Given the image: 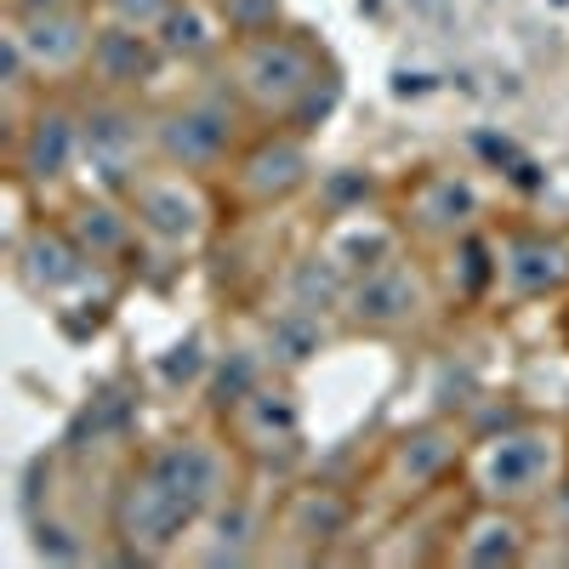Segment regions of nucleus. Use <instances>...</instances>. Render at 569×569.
I'll list each match as a JSON object with an SVG mask.
<instances>
[{"mask_svg": "<svg viewBox=\"0 0 569 569\" xmlns=\"http://www.w3.org/2000/svg\"><path fill=\"white\" fill-rule=\"evenodd\" d=\"M222 80L257 126L313 131L342 103V69L330 58V46L297 23H273V29L228 40Z\"/></svg>", "mask_w": 569, "mask_h": 569, "instance_id": "nucleus-1", "label": "nucleus"}, {"mask_svg": "<svg viewBox=\"0 0 569 569\" xmlns=\"http://www.w3.org/2000/svg\"><path fill=\"white\" fill-rule=\"evenodd\" d=\"M563 479H569V421L536 410L472 433L461 461V496L518 512H547Z\"/></svg>", "mask_w": 569, "mask_h": 569, "instance_id": "nucleus-2", "label": "nucleus"}, {"mask_svg": "<svg viewBox=\"0 0 569 569\" xmlns=\"http://www.w3.org/2000/svg\"><path fill=\"white\" fill-rule=\"evenodd\" d=\"M217 427L228 433V445L240 450V461L268 479V472H291L308 456V410L302 393L291 382V370H257L240 388H228Z\"/></svg>", "mask_w": 569, "mask_h": 569, "instance_id": "nucleus-3", "label": "nucleus"}, {"mask_svg": "<svg viewBox=\"0 0 569 569\" xmlns=\"http://www.w3.org/2000/svg\"><path fill=\"white\" fill-rule=\"evenodd\" d=\"M445 291L439 273L427 268L410 246L382 257L376 268L353 273L342 284V308H337V330L342 337H370V342H393V337H416L439 319Z\"/></svg>", "mask_w": 569, "mask_h": 569, "instance_id": "nucleus-4", "label": "nucleus"}, {"mask_svg": "<svg viewBox=\"0 0 569 569\" xmlns=\"http://www.w3.org/2000/svg\"><path fill=\"white\" fill-rule=\"evenodd\" d=\"M120 194L142 228V240H149V251H166V257L206 251V240L222 222V188L211 177L177 171L166 160H149Z\"/></svg>", "mask_w": 569, "mask_h": 569, "instance_id": "nucleus-5", "label": "nucleus"}, {"mask_svg": "<svg viewBox=\"0 0 569 569\" xmlns=\"http://www.w3.org/2000/svg\"><path fill=\"white\" fill-rule=\"evenodd\" d=\"M467 445H472V433L456 416H421V421L399 427L370 467V501L405 512V507H421L427 496L461 485Z\"/></svg>", "mask_w": 569, "mask_h": 569, "instance_id": "nucleus-6", "label": "nucleus"}, {"mask_svg": "<svg viewBox=\"0 0 569 569\" xmlns=\"http://www.w3.org/2000/svg\"><path fill=\"white\" fill-rule=\"evenodd\" d=\"M246 126H251V114L228 91V80L182 91V98L154 109V160L217 182L228 171V160L246 149Z\"/></svg>", "mask_w": 569, "mask_h": 569, "instance_id": "nucleus-7", "label": "nucleus"}, {"mask_svg": "<svg viewBox=\"0 0 569 569\" xmlns=\"http://www.w3.org/2000/svg\"><path fill=\"white\" fill-rule=\"evenodd\" d=\"M194 530H200V518L182 507V496L160 479V472H149L131 456V467L120 472V485L109 496V541L120 547V558L171 563V558H182L188 541H194Z\"/></svg>", "mask_w": 569, "mask_h": 569, "instance_id": "nucleus-8", "label": "nucleus"}, {"mask_svg": "<svg viewBox=\"0 0 569 569\" xmlns=\"http://www.w3.org/2000/svg\"><path fill=\"white\" fill-rule=\"evenodd\" d=\"M217 188H222V206L240 211V217L284 211L291 200H302L313 188L308 131H297V126H262L257 137H246V149L228 160Z\"/></svg>", "mask_w": 569, "mask_h": 569, "instance_id": "nucleus-9", "label": "nucleus"}, {"mask_svg": "<svg viewBox=\"0 0 569 569\" xmlns=\"http://www.w3.org/2000/svg\"><path fill=\"white\" fill-rule=\"evenodd\" d=\"M137 461L149 472H160L194 518H211L246 479H257L240 461V450L228 445L222 427H182V433H166L149 450H137Z\"/></svg>", "mask_w": 569, "mask_h": 569, "instance_id": "nucleus-10", "label": "nucleus"}, {"mask_svg": "<svg viewBox=\"0 0 569 569\" xmlns=\"http://www.w3.org/2000/svg\"><path fill=\"white\" fill-rule=\"evenodd\" d=\"M365 518V496L342 485H291L268 507V552L291 558V563H319L337 558L342 541H353Z\"/></svg>", "mask_w": 569, "mask_h": 569, "instance_id": "nucleus-11", "label": "nucleus"}, {"mask_svg": "<svg viewBox=\"0 0 569 569\" xmlns=\"http://www.w3.org/2000/svg\"><path fill=\"white\" fill-rule=\"evenodd\" d=\"M7 171L18 188L34 194H58L86 171V131H80V103L40 91V103L29 109V120L7 137Z\"/></svg>", "mask_w": 569, "mask_h": 569, "instance_id": "nucleus-12", "label": "nucleus"}, {"mask_svg": "<svg viewBox=\"0 0 569 569\" xmlns=\"http://www.w3.org/2000/svg\"><path fill=\"white\" fill-rule=\"evenodd\" d=\"M490 257H496L490 302L530 308L547 297H569V228L490 222Z\"/></svg>", "mask_w": 569, "mask_h": 569, "instance_id": "nucleus-13", "label": "nucleus"}, {"mask_svg": "<svg viewBox=\"0 0 569 569\" xmlns=\"http://www.w3.org/2000/svg\"><path fill=\"white\" fill-rule=\"evenodd\" d=\"M405 240L416 246H456L467 233H485L496 217L479 194V182L467 171H450V166H427L416 171L405 188H399V206H393Z\"/></svg>", "mask_w": 569, "mask_h": 569, "instance_id": "nucleus-14", "label": "nucleus"}, {"mask_svg": "<svg viewBox=\"0 0 569 569\" xmlns=\"http://www.w3.org/2000/svg\"><path fill=\"white\" fill-rule=\"evenodd\" d=\"M80 131H86V177L103 188H126L154 160V109L120 98V91H91L80 103Z\"/></svg>", "mask_w": 569, "mask_h": 569, "instance_id": "nucleus-15", "label": "nucleus"}, {"mask_svg": "<svg viewBox=\"0 0 569 569\" xmlns=\"http://www.w3.org/2000/svg\"><path fill=\"white\" fill-rule=\"evenodd\" d=\"M439 541H445L439 563H456V569H518V563L536 558V512L461 496V512L445 525Z\"/></svg>", "mask_w": 569, "mask_h": 569, "instance_id": "nucleus-16", "label": "nucleus"}, {"mask_svg": "<svg viewBox=\"0 0 569 569\" xmlns=\"http://www.w3.org/2000/svg\"><path fill=\"white\" fill-rule=\"evenodd\" d=\"M98 12L91 7H74V12H7L0 34H7L18 52L29 58L34 80L52 91V86H69V80H86V63H91V40H98Z\"/></svg>", "mask_w": 569, "mask_h": 569, "instance_id": "nucleus-17", "label": "nucleus"}, {"mask_svg": "<svg viewBox=\"0 0 569 569\" xmlns=\"http://www.w3.org/2000/svg\"><path fill=\"white\" fill-rule=\"evenodd\" d=\"M12 279L23 284L34 302H63V297L86 291V284L98 279V268H91L80 240L52 211V217H34L29 228L12 233Z\"/></svg>", "mask_w": 569, "mask_h": 569, "instance_id": "nucleus-18", "label": "nucleus"}, {"mask_svg": "<svg viewBox=\"0 0 569 569\" xmlns=\"http://www.w3.org/2000/svg\"><path fill=\"white\" fill-rule=\"evenodd\" d=\"M58 217L80 240V251L91 257V268H98V273H126L142 251H149V240H142V228H137V217H131L120 188H103V182L74 188L69 206Z\"/></svg>", "mask_w": 569, "mask_h": 569, "instance_id": "nucleus-19", "label": "nucleus"}, {"mask_svg": "<svg viewBox=\"0 0 569 569\" xmlns=\"http://www.w3.org/2000/svg\"><path fill=\"white\" fill-rule=\"evenodd\" d=\"M166 46L154 40V29H126V23H98L91 40V63H86V86L91 91H120V98H142L160 69H166Z\"/></svg>", "mask_w": 569, "mask_h": 569, "instance_id": "nucleus-20", "label": "nucleus"}, {"mask_svg": "<svg viewBox=\"0 0 569 569\" xmlns=\"http://www.w3.org/2000/svg\"><path fill=\"white\" fill-rule=\"evenodd\" d=\"M268 547V512L251 496V479L233 490L211 518H200L194 541L182 547V558H200V563H251Z\"/></svg>", "mask_w": 569, "mask_h": 569, "instance_id": "nucleus-21", "label": "nucleus"}, {"mask_svg": "<svg viewBox=\"0 0 569 569\" xmlns=\"http://www.w3.org/2000/svg\"><path fill=\"white\" fill-rule=\"evenodd\" d=\"M410 240H405V228H399V217H365V211H342L337 222L325 228V240H319V257L337 268L342 279H353V273H365V268H376L382 257H393V251H405Z\"/></svg>", "mask_w": 569, "mask_h": 569, "instance_id": "nucleus-22", "label": "nucleus"}, {"mask_svg": "<svg viewBox=\"0 0 569 569\" xmlns=\"http://www.w3.org/2000/svg\"><path fill=\"white\" fill-rule=\"evenodd\" d=\"M154 40L166 46V58L171 63H211V58H222L228 52V23H222V12H217V0H177L171 7V18L154 29Z\"/></svg>", "mask_w": 569, "mask_h": 569, "instance_id": "nucleus-23", "label": "nucleus"}, {"mask_svg": "<svg viewBox=\"0 0 569 569\" xmlns=\"http://www.w3.org/2000/svg\"><path fill=\"white\" fill-rule=\"evenodd\" d=\"M177 0H91V12L103 23H126V29H160L171 18Z\"/></svg>", "mask_w": 569, "mask_h": 569, "instance_id": "nucleus-24", "label": "nucleus"}, {"mask_svg": "<svg viewBox=\"0 0 569 569\" xmlns=\"http://www.w3.org/2000/svg\"><path fill=\"white\" fill-rule=\"evenodd\" d=\"M217 12H222V23H228V34H233V40L284 23V18H279V0H217Z\"/></svg>", "mask_w": 569, "mask_h": 569, "instance_id": "nucleus-25", "label": "nucleus"}, {"mask_svg": "<svg viewBox=\"0 0 569 569\" xmlns=\"http://www.w3.org/2000/svg\"><path fill=\"white\" fill-rule=\"evenodd\" d=\"M91 7V0H7V12H74Z\"/></svg>", "mask_w": 569, "mask_h": 569, "instance_id": "nucleus-26", "label": "nucleus"}, {"mask_svg": "<svg viewBox=\"0 0 569 569\" xmlns=\"http://www.w3.org/2000/svg\"><path fill=\"white\" fill-rule=\"evenodd\" d=\"M563 319H569V297H563Z\"/></svg>", "mask_w": 569, "mask_h": 569, "instance_id": "nucleus-27", "label": "nucleus"}]
</instances>
